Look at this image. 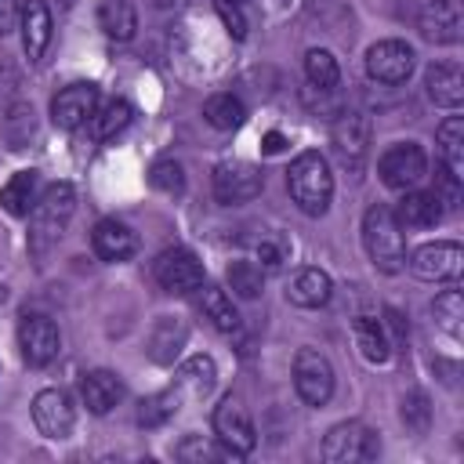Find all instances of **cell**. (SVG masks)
I'll return each instance as SVG.
<instances>
[{"instance_id": "2", "label": "cell", "mask_w": 464, "mask_h": 464, "mask_svg": "<svg viewBox=\"0 0 464 464\" xmlns=\"http://www.w3.org/2000/svg\"><path fill=\"white\" fill-rule=\"evenodd\" d=\"M286 188H290L294 203H297L304 214L319 218V214L330 207V196H334L330 163H326L319 152H312V149L301 152V156H294V163H290V170H286Z\"/></svg>"}, {"instance_id": "40", "label": "cell", "mask_w": 464, "mask_h": 464, "mask_svg": "<svg viewBox=\"0 0 464 464\" xmlns=\"http://www.w3.org/2000/svg\"><path fill=\"white\" fill-rule=\"evenodd\" d=\"M174 453H178L181 460H199V464H203V460H214V457H218V450H214V446H210V442H207L203 435H188V439H181Z\"/></svg>"}, {"instance_id": "24", "label": "cell", "mask_w": 464, "mask_h": 464, "mask_svg": "<svg viewBox=\"0 0 464 464\" xmlns=\"http://www.w3.org/2000/svg\"><path fill=\"white\" fill-rule=\"evenodd\" d=\"M36 203V170H18L7 178V185L0 188V207L11 218H29Z\"/></svg>"}, {"instance_id": "29", "label": "cell", "mask_w": 464, "mask_h": 464, "mask_svg": "<svg viewBox=\"0 0 464 464\" xmlns=\"http://www.w3.org/2000/svg\"><path fill=\"white\" fill-rule=\"evenodd\" d=\"M203 116H207V123L218 127V130H236V127L246 120V105H243L236 94L221 91V94H210V98L203 102Z\"/></svg>"}, {"instance_id": "33", "label": "cell", "mask_w": 464, "mask_h": 464, "mask_svg": "<svg viewBox=\"0 0 464 464\" xmlns=\"http://www.w3.org/2000/svg\"><path fill=\"white\" fill-rule=\"evenodd\" d=\"M178 402H181V392H178V388L145 395V399L138 402V424H141V428H160L167 417H174Z\"/></svg>"}, {"instance_id": "22", "label": "cell", "mask_w": 464, "mask_h": 464, "mask_svg": "<svg viewBox=\"0 0 464 464\" xmlns=\"http://www.w3.org/2000/svg\"><path fill=\"white\" fill-rule=\"evenodd\" d=\"M439 218H442V207H439L435 192H413L410 188L395 210V221L406 228H431Z\"/></svg>"}, {"instance_id": "25", "label": "cell", "mask_w": 464, "mask_h": 464, "mask_svg": "<svg viewBox=\"0 0 464 464\" xmlns=\"http://www.w3.org/2000/svg\"><path fill=\"white\" fill-rule=\"evenodd\" d=\"M185 337H188L185 323H181V319L163 315V319L152 326V334H149V355H152L156 362H163V366H167V362H174V359H178V352H181Z\"/></svg>"}, {"instance_id": "36", "label": "cell", "mask_w": 464, "mask_h": 464, "mask_svg": "<svg viewBox=\"0 0 464 464\" xmlns=\"http://www.w3.org/2000/svg\"><path fill=\"white\" fill-rule=\"evenodd\" d=\"M225 279H228V286H232V294L236 297H243V301H254L257 294H261V268L254 265V261H232L228 265V272H225Z\"/></svg>"}, {"instance_id": "32", "label": "cell", "mask_w": 464, "mask_h": 464, "mask_svg": "<svg viewBox=\"0 0 464 464\" xmlns=\"http://www.w3.org/2000/svg\"><path fill=\"white\" fill-rule=\"evenodd\" d=\"M304 76L315 91H334L341 83V65L326 47H312L304 54Z\"/></svg>"}, {"instance_id": "41", "label": "cell", "mask_w": 464, "mask_h": 464, "mask_svg": "<svg viewBox=\"0 0 464 464\" xmlns=\"http://www.w3.org/2000/svg\"><path fill=\"white\" fill-rule=\"evenodd\" d=\"M14 25V0H0V36L11 33Z\"/></svg>"}, {"instance_id": "31", "label": "cell", "mask_w": 464, "mask_h": 464, "mask_svg": "<svg viewBox=\"0 0 464 464\" xmlns=\"http://www.w3.org/2000/svg\"><path fill=\"white\" fill-rule=\"evenodd\" d=\"M214 377H218V366L210 355H192L181 370H178V392H188V395H207L214 388Z\"/></svg>"}, {"instance_id": "5", "label": "cell", "mask_w": 464, "mask_h": 464, "mask_svg": "<svg viewBox=\"0 0 464 464\" xmlns=\"http://www.w3.org/2000/svg\"><path fill=\"white\" fill-rule=\"evenodd\" d=\"M377 457V435L362 420H341L323 439V460L330 464H355Z\"/></svg>"}, {"instance_id": "39", "label": "cell", "mask_w": 464, "mask_h": 464, "mask_svg": "<svg viewBox=\"0 0 464 464\" xmlns=\"http://www.w3.org/2000/svg\"><path fill=\"white\" fill-rule=\"evenodd\" d=\"M402 420H406V428H413L417 435H424V431H428L431 410H428V399H424V392H410V395L402 399Z\"/></svg>"}, {"instance_id": "42", "label": "cell", "mask_w": 464, "mask_h": 464, "mask_svg": "<svg viewBox=\"0 0 464 464\" xmlns=\"http://www.w3.org/2000/svg\"><path fill=\"white\" fill-rule=\"evenodd\" d=\"M279 149H283V134H276V130L265 134V152H279Z\"/></svg>"}, {"instance_id": "35", "label": "cell", "mask_w": 464, "mask_h": 464, "mask_svg": "<svg viewBox=\"0 0 464 464\" xmlns=\"http://www.w3.org/2000/svg\"><path fill=\"white\" fill-rule=\"evenodd\" d=\"M431 312H435V323L450 334V337H460V330H464V297H460V290H442L439 297H435V304H431Z\"/></svg>"}, {"instance_id": "6", "label": "cell", "mask_w": 464, "mask_h": 464, "mask_svg": "<svg viewBox=\"0 0 464 464\" xmlns=\"http://www.w3.org/2000/svg\"><path fill=\"white\" fill-rule=\"evenodd\" d=\"M210 424H214V435H218V442H221L228 453H236V457H246V453L257 446V431H254V420H250L246 406H243L239 399H232V395H225V399L214 406V417H210Z\"/></svg>"}, {"instance_id": "12", "label": "cell", "mask_w": 464, "mask_h": 464, "mask_svg": "<svg viewBox=\"0 0 464 464\" xmlns=\"http://www.w3.org/2000/svg\"><path fill=\"white\" fill-rule=\"evenodd\" d=\"M413 65H417V54L406 40H377L366 51V72L377 83H402L410 80Z\"/></svg>"}, {"instance_id": "26", "label": "cell", "mask_w": 464, "mask_h": 464, "mask_svg": "<svg viewBox=\"0 0 464 464\" xmlns=\"http://www.w3.org/2000/svg\"><path fill=\"white\" fill-rule=\"evenodd\" d=\"M98 25L112 40H130L138 29V11L134 0H102L98 4Z\"/></svg>"}, {"instance_id": "34", "label": "cell", "mask_w": 464, "mask_h": 464, "mask_svg": "<svg viewBox=\"0 0 464 464\" xmlns=\"http://www.w3.org/2000/svg\"><path fill=\"white\" fill-rule=\"evenodd\" d=\"M232 40H246L254 29V0H214Z\"/></svg>"}, {"instance_id": "20", "label": "cell", "mask_w": 464, "mask_h": 464, "mask_svg": "<svg viewBox=\"0 0 464 464\" xmlns=\"http://www.w3.org/2000/svg\"><path fill=\"white\" fill-rule=\"evenodd\" d=\"M424 83H428V98L442 109H457L464 102V72L457 62H435Z\"/></svg>"}, {"instance_id": "38", "label": "cell", "mask_w": 464, "mask_h": 464, "mask_svg": "<svg viewBox=\"0 0 464 464\" xmlns=\"http://www.w3.org/2000/svg\"><path fill=\"white\" fill-rule=\"evenodd\" d=\"M435 199L446 210L460 207V174H453L446 163H439V174H435Z\"/></svg>"}, {"instance_id": "17", "label": "cell", "mask_w": 464, "mask_h": 464, "mask_svg": "<svg viewBox=\"0 0 464 464\" xmlns=\"http://www.w3.org/2000/svg\"><path fill=\"white\" fill-rule=\"evenodd\" d=\"M91 246L102 261H127L138 250V236H134L130 225H123L116 218H102L91 232Z\"/></svg>"}, {"instance_id": "8", "label": "cell", "mask_w": 464, "mask_h": 464, "mask_svg": "<svg viewBox=\"0 0 464 464\" xmlns=\"http://www.w3.org/2000/svg\"><path fill=\"white\" fill-rule=\"evenodd\" d=\"M294 388L308 406H323L334 395V366L323 352L301 348L294 355Z\"/></svg>"}, {"instance_id": "13", "label": "cell", "mask_w": 464, "mask_h": 464, "mask_svg": "<svg viewBox=\"0 0 464 464\" xmlns=\"http://www.w3.org/2000/svg\"><path fill=\"white\" fill-rule=\"evenodd\" d=\"M330 141H334L337 160L348 170H359L370 152V120L362 112H337V120L330 127Z\"/></svg>"}, {"instance_id": "19", "label": "cell", "mask_w": 464, "mask_h": 464, "mask_svg": "<svg viewBox=\"0 0 464 464\" xmlns=\"http://www.w3.org/2000/svg\"><path fill=\"white\" fill-rule=\"evenodd\" d=\"M80 399H83V406L91 410V413H109L120 399H123V381L112 373V370H91V373H83V381H80Z\"/></svg>"}, {"instance_id": "27", "label": "cell", "mask_w": 464, "mask_h": 464, "mask_svg": "<svg viewBox=\"0 0 464 464\" xmlns=\"http://www.w3.org/2000/svg\"><path fill=\"white\" fill-rule=\"evenodd\" d=\"M199 290H203V294H199V312H203L221 334L239 330V312H236L232 297H228L221 286H199Z\"/></svg>"}, {"instance_id": "21", "label": "cell", "mask_w": 464, "mask_h": 464, "mask_svg": "<svg viewBox=\"0 0 464 464\" xmlns=\"http://www.w3.org/2000/svg\"><path fill=\"white\" fill-rule=\"evenodd\" d=\"M330 294H334V283L323 268H301L290 279V290H286L290 304H297V308H319V304L330 301Z\"/></svg>"}, {"instance_id": "9", "label": "cell", "mask_w": 464, "mask_h": 464, "mask_svg": "<svg viewBox=\"0 0 464 464\" xmlns=\"http://www.w3.org/2000/svg\"><path fill=\"white\" fill-rule=\"evenodd\" d=\"M265 188V178L254 163L246 160H232V163H218L214 167V199L232 207V203H250L257 199Z\"/></svg>"}, {"instance_id": "18", "label": "cell", "mask_w": 464, "mask_h": 464, "mask_svg": "<svg viewBox=\"0 0 464 464\" xmlns=\"http://www.w3.org/2000/svg\"><path fill=\"white\" fill-rule=\"evenodd\" d=\"M51 44V11L44 0H25L22 4V47L29 62H40Z\"/></svg>"}, {"instance_id": "30", "label": "cell", "mask_w": 464, "mask_h": 464, "mask_svg": "<svg viewBox=\"0 0 464 464\" xmlns=\"http://www.w3.org/2000/svg\"><path fill=\"white\" fill-rule=\"evenodd\" d=\"M439 163H446L453 174H464V120L450 116L439 127Z\"/></svg>"}, {"instance_id": "37", "label": "cell", "mask_w": 464, "mask_h": 464, "mask_svg": "<svg viewBox=\"0 0 464 464\" xmlns=\"http://www.w3.org/2000/svg\"><path fill=\"white\" fill-rule=\"evenodd\" d=\"M149 185L167 192V196H181L185 192V170L178 160H156L149 170Z\"/></svg>"}, {"instance_id": "15", "label": "cell", "mask_w": 464, "mask_h": 464, "mask_svg": "<svg viewBox=\"0 0 464 464\" xmlns=\"http://www.w3.org/2000/svg\"><path fill=\"white\" fill-rule=\"evenodd\" d=\"M72 420H76L72 399L62 388L36 392V399H33V424H36V431L44 439H65L72 431Z\"/></svg>"}, {"instance_id": "10", "label": "cell", "mask_w": 464, "mask_h": 464, "mask_svg": "<svg viewBox=\"0 0 464 464\" xmlns=\"http://www.w3.org/2000/svg\"><path fill=\"white\" fill-rule=\"evenodd\" d=\"M410 268L417 279H428V283H442V279H457L460 268H464V246L453 243V239H435V243H424L410 254Z\"/></svg>"}, {"instance_id": "23", "label": "cell", "mask_w": 464, "mask_h": 464, "mask_svg": "<svg viewBox=\"0 0 464 464\" xmlns=\"http://www.w3.org/2000/svg\"><path fill=\"white\" fill-rule=\"evenodd\" d=\"M352 334H355V344L362 352L366 362H384L392 355V341L384 334V323L373 319V315H355L352 319Z\"/></svg>"}, {"instance_id": "7", "label": "cell", "mask_w": 464, "mask_h": 464, "mask_svg": "<svg viewBox=\"0 0 464 464\" xmlns=\"http://www.w3.org/2000/svg\"><path fill=\"white\" fill-rule=\"evenodd\" d=\"M152 276L167 294H192L203 286V261L188 246H170L152 261Z\"/></svg>"}, {"instance_id": "1", "label": "cell", "mask_w": 464, "mask_h": 464, "mask_svg": "<svg viewBox=\"0 0 464 464\" xmlns=\"http://www.w3.org/2000/svg\"><path fill=\"white\" fill-rule=\"evenodd\" d=\"M362 246L373 261V268L395 276L406 268V239H402V225L395 221V210L384 203H373L362 218Z\"/></svg>"}, {"instance_id": "3", "label": "cell", "mask_w": 464, "mask_h": 464, "mask_svg": "<svg viewBox=\"0 0 464 464\" xmlns=\"http://www.w3.org/2000/svg\"><path fill=\"white\" fill-rule=\"evenodd\" d=\"M72 210H76V192H72V185H69V181L47 185V188L36 196L33 210H29V246H33L36 254H44V250L65 232Z\"/></svg>"}, {"instance_id": "4", "label": "cell", "mask_w": 464, "mask_h": 464, "mask_svg": "<svg viewBox=\"0 0 464 464\" xmlns=\"http://www.w3.org/2000/svg\"><path fill=\"white\" fill-rule=\"evenodd\" d=\"M377 170H381V181L395 192H410L424 181L428 174V156L417 141H399V145H388L377 160Z\"/></svg>"}, {"instance_id": "14", "label": "cell", "mask_w": 464, "mask_h": 464, "mask_svg": "<svg viewBox=\"0 0 464 464\" xmlns=\"http://www.w3.org/2000/svg\"><path fill=\"white\" fill-rule=\"evenodd\" d=\"M98 109V87L94 83H69L51 98V123L62 130L83 127Z\"/></svg>"}, {"instance_id": "44", "label": "cell", "mask_w": 464, "mask_h": 464, "mask_svg": "<svg viewBox=\"0 0 464 464\" xmlns=\"http://www.w3.org/2000/svg\"><path fill=\"white\" fill-rule=\"evenodd\" d=\"M4 301H7V286H0V304H4Z\"/></svg>"}, {"instance_id": "16", "label": "cell", "mask_w": 464, "mask_h": 464, "mask_svg": "<svg viewBox=\"0 0 464 464\" xmlns=\"http://www.w3.org/2000/svg\"><path fill=\"white\" fill-rule=\"evenodd\" d=\"M420 33L431 44H457L464 36V4L460 0H428L420 11Z\"/></svg>"}, {"instance_id": "28", "label": "cell", "mask_w": 464, "mask_h": 464, "mask_svg": "<svg viewBox=\"0 0 464 464\" xmlns=\"http://www.w3.org/2000/svg\"><path fill=\"white\" fill-rule=\"evenodd\" d=\"M127 123H130V105H127L123 98H109V102H105L102 109H94V116L87 120L94 141H109V138H116Z\"/></svg>"}, {"instance_id": "43", "label": "cell", "mask_w": 464, "mask_h": 464, "mask_svg": "<svg viewBox=\"0 0 464 464\" xmlns=\"http://www.w3.org/2000/svg\"><path fill=\"white\" fill-rule=\"evenodd\" d=\"M178 0H156V7H174Z\"/></svg>"}, {"instance_id": "11", "label": "cell", "mask_w": 464, "mask_h": 464, "mask_svg": "<svg viewBox=\"0 0 464 464\" xmlns=\"http://www.w3.org/2000/svg\"><path fill=\"white\" fill-rule=\"evenodd\" d=\"M18 348H22V359L29 366H47L58 355V348H62V334H58L54 319L40 315V312L22 315V323H18Z\"/></svg>"}]
</instances>
